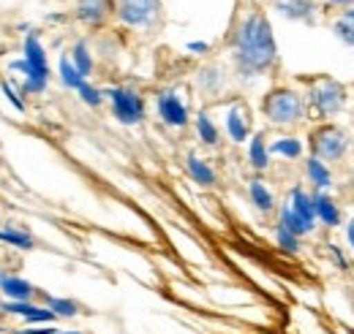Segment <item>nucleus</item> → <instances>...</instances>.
Returning <instances> with one entry per match:
<instances>
[{"label":"nucleus","instance_id":"f257e3e1","mask_svg":"<svg viewBox=\"0 0 354 334\" xmlns=\"http://www.w3.org/2000/svg\"><path fill=\"white\" fill-rule=\"evenodd\" d=\"M232 63L243 79L265 77L278 66V43L265 11L254 8L237 22L232 33Z\"/></svg>","mask_w":354,"mask_h":334},{"label":"nucleus","instance_id":"2f4dec72","mask_svg":"<svg viewBox=\"0 0 354 334\" xmlns=\"http://www.w3.org/2000/svg\"><path fill=\"white\" fill-rule=\"evenodd\" d=\"M324 3H327V6H335V8H344V11L354 6V0H324Z\"/></svg>","mask_w":354,"mask_h":334},{"label":"nucleus","instance_id":"473e14b6","mask_svg":"<svg viewBox=\"0 0 354 334\" xmlns=\"http://www.w3.org/2000/svg\"><path fill=\"white\" fill-rule=\"evenodd\" d=\"M346 237H349V242H352V248H354V220L349 223V228H346Z\"/></svg>","mask_w":354,"mask_h":334},{"label":"nucleus","instance_id":"7ed1b4c3","mask_svg":"<svg viewBox=\"0 0 354 334\" xmlns=\"http://www.w3.org/2000/svg\"><path fill=\"white\" fill-rule=\"evenodd\" d=\"M308 150L310 158H316L322 164H341L352 150V133L333 120L319 123L310 128Z\"/></svg>","mask_w":354,"mask_h":334},{"label":"nucleus","instance_id":"c85d7f7f","mask_svg":"<svg viewBox=\"0 0 354 334\" xmlns=\"http://www.w3.org/2000/svg\"><path fill=\"white\" fill-rule=\"evenodd\" d=\"M77 92H80V98H82L88 106H101V101H104V92H101V90H95V87L88 84V82L80 84V90H77Z\"/></svg>","mask_w":354,"mask_h":334},{"label":"nucleus","instance_id":"c9c22d12","mask_svg":"<svg viewBox=\"0 0 354 334\" xmlns=\"http://www.w3.org/2000/svg\"><path fill=\"white\" fill-rule=\"evenodd\" d=\"M352 188H354V177H352Z\"/></svg>","mask_w":354,"mask_h":334},{"label":"nucleus","instance_id":"4be33fe9","mask_svg":"<svg viewBox=\"0 0 354 334\" xmlns=\"http://www.w3.org/2000/svg\"><path fill=\"white\" fill-rule=\"evenodd\" d=\"M306 174H308L310 182L316 185V190H327L333 185V171H330V166L322 164V161H316V158L306 161Z\"/></svg>","mask_w":354,"mask_h":334},{"label":"nucleus","instance_id":"aec40b11","mask_svg":"<svg viewBox=\"0 0 354 334\" xmlns=\"http://www.w3.org/2000/svg\"><path fill=\"white\" fill-rule=\"evenodd\" d=\"M39 304H44L49 307L57 318H74V315H80V304L74 302V299H60V296H49V293H39Z\"/></svg>","mask_w":354,"mask_h":334},{"label":"nucleus","instance_id":"2eb2a0df","mask_svg":"<svg viewBox=\"0 0 354 334\" xmlns=\"http://www.w3.org/2000/svg\"><path fill=\"white\" fill-rule=\"evenodd\" d=\"M185 168H188V174H191V179L196 182V185H202V188H213L216 182H218V174L213 171V166L205 161V158H199V155H188L185 158Z\"/></svg>","mask_w":354,"mask_h":334},{"label":"nucleus","instance_id":"39448f33","mask_svg":"<svg viewBox=\"0 0 354 334\" xmlns=\"http://www.w3.org/2000/svg\"><path fill=\"white\" fill-rule=\"evenodd\" d=\"M22 52H25V57L14 63V68L25 74L22 92H30V95L44 92L46 82H49V66H46L44 46H41V41H39V36H36V33H30V36L25 39Z\"/></svg>","mask_w":354,"mask_h":334},{"label":"nucleus","instance_id":"dca6fc26","mask_svg":"<svg viewBox=\"0 0 354 334\" xmlns=\"http://www.w3.org/2000/svg\"><path fill=\"white\" fill-rule=\"evenodd\" d=\"M196 84L205 95H218L223 87H226V74H223L221 66H205L199 74H196Z\"/></svg>","mask_w":354,"mask_h":334},{"label":"nucleus","instance_id":"a211bd4d","mask_svg":"<svg viewBox=\"0 0 354 334\" xmlns=\"http://www.w3.org/2000/svg\"><path fill=\"white\" fill-rule=\"evenodd\" d=\"M248 196H251L254 207L259 209L262 215H270L275 209V196H272V190L265 185V179H259V177H254L248 182Z\"/></svg>","mask_w":354,"mask_h":334},{"label":"nucleus","instance_id":"f03ea898","mask_svg":"<svg viewBox=\"0 0 354 334\" xmlns=\"http://www.w3.org/2000/svg\"><path fill=\"white\" fill-rule=\"evenodd\" d=\"M259 112L267 123L278 128H297L308 120V106H306V92L289 84H275L262 95Z\"/></svg>","mask_w":354,"mask_h":334},{"label":"nucleus","instance_id":"20e7f679","mask_svg":"<svg viewBox=\"0 0 354 334\" xmlns=\"http://www.w3.org/2000/svg\"><path fill=\"white\" fill-rule=\"evenodd\" d=\"M346 87L335 79H319L310 84V90L306 92V106H308V117L327 123L330 117H335L344 106H346Z\"/></svg>","mask_w":354,"mask_h":334},{"label":"nucleus","instance_id":"f3484780","mask_svg":"<svg viewBox=\"0 0 354 334\" xmlns=\"http://www.w3.org/2000/svg\"><path fill=\"white\" fill-rule=\"evenodd\" d=\"M248 164L254 171H267L270 168V144H267L265 133H257L251 136V144H248Z\"/></svg>","mask_w":354,"mask_h":334},{"label":"nucleus","instance_id":"cd10ccee","mask_svg":"<svg viewBox=\"0 0 354 334\" xmlns=\"http://www.w3.org/2000/svg\"><path fill=\"white\" fill-rule=\"evenodd\" d=\"M275 242H278V248H283L286 253H297L300 250V237H295L289 228H283L281 223L275 226Z\"/></svg>","mask_w":354,"mask_h":334},{"label":"nucleus","instance_id":"f704fd0d","mask_svg":"<svg viewBox=\"0 0 354 334\" xmlns=\"http://www.w3.org/2000/svg\"><path fill=\"white\" fill-rule=\"evenodd\" d=\"M57 334H88V332H57Z\"/></svg>","mask_w":354,"mask_h":334},{"label":"nucleus","instance_id":"6ab92c4d","mask_svg":"<svg viewBox=\"0 0 354 334\" xmlns=\"http://www.w3.org/2000/svg\"><path fill=\"white\" fill-rule=\"evenodd\" d=\"M0 242L11 245V248H19V250H33L36 248V237L30 231H25V228H17V226L0 228Z\"/></svg>","mask_w":354,"mask_h":334},{"label":"nucleus","instance_id":"c756f323","mask_svg":"<svg viewBox=\"0 0 354 334\" xmlns=\"http://www.w3.org/2000/svg\"><path fill=\"white\" fill-rule=\"evenodd\" d=\"M0 87H3V95H6V98H8L11 104H14V109H19V112H22V109H25V104L19 101V95H17V92H14V90H11V87H8L6 82L0 84Z\"/></svg>","mask_w":354,"mask_h":334},{"label":"nucleus","instance_id":"1a4fd4ad","mask_svg":"<svg viewBox=\"0 0 354 334\" xmlns=\"http://www.w3.org/2000/svg\"><path fill=\"white\" fill-rule=\"evenodd\" d=\"M156 109H158V117L167 123L169 128H185L188 126V106L183 104V98L177 95L175 90H161L158 98H156Z\"/></svg>","mask_w":354,"mask_h":334},{"label":"nucleus","instance_id":"6e6552de","mask_svg":"<svg viewBox=\"0 0 354 334\" xmlns=\"http://www.w3.org/2000/svg\"><path fill=\"white\" fill-rule=\"evenodd\" d=\"M118 17V0H74V19L88 28H106Z\"/></svg>","mask_w":354,"mask_h":334},{"label":"nucleus","instance_id":"ddd939ff","mask_svg":"<svg viewBox=\"0 0 354 334\" xmlns=\"http://www.w3.org/2000/svg\"><path fill=\"white\" fill-rule=\"evenodd\" d=\"M310 202H313V215H316V220H322V226H330V228L341 226L344 212L335 204L333 196H327L324 190H316V193L310 196Z\"/></svg>","mask_w":354,"mask_h":334},{"label":"nucleus","instance_id":"7c9ffc66","mask_svg":"<svg viewBox=\"0 0 354 334\" xmlns=\"http://www.w3.org/2000/svg\"><path fill=\"white\" fill-rule=\"evenodd\" d=\"M14 334H57V329L46 324V326H28V329H19V332Z\"/></svg>","mask_w":354,"mask_h":334},{"label":"nucleus","instance_id":"bb28decb","mask_svg":"<svg viewBox=\"0 0 354 334\" xmlns=\"http://www.w3.org/2000/svg\"><path fill=\"white\" fill-rule=\"evenodd\" d=\"M278 223H281L283 228H289L295 237H306V234H310L308 228H306V226L297 220V215L289 209V204H283V207H281V220H278Z\"/></svg>","mask_w":354,"mask_h":334},{"label":"nucleus","instance_id":"423d86ee","mask_svg":"<svg viewBox=\"0 0 354 334\" xmlns=\"http://www.w3.org/2000/svg\"><path fill=\"white\" fill-rule=\"evenodd\" d=\"M118 19L136 30H153L164 19V0H118Z\"/></svg>","mask_w":354,"mask_h":334},{"label":"nucleus","instance_id":"9d476101","mask_svg":"<svg viewBox=\"0 0 354 334\" xmlns=\"http://www.w3.org/2000/svg\"><path fill=\"white\" fill-rule=\"evenodd\" d=\"M0 291L8 302H36L39 304V293L41 288H36L33 283H28L25 277H17V275H0Z\"/></svg>","mask_w":354,"mask_h":334},{"label":"nucleus","instance_id":"f8f14e48","mask_svg":"<svg viewBox=\"0 0 354 334\" xmlns=\"http://www.w3.org/2000/svg\"><path fill=\"white\" fill-rule=\"evenodd\" d=\"M275 8H278V14H283V17L292 19V22L313 25V22H316L319 3H316V0H275Z\"/></svg>","mask_w":354,"mask_h":334},{"label":"nucleus","instance_id":"5701e85b","mask_svg":"<svg viewBox=\"0 0 354 334\" xmlns=\"http://www.w3.org/2000/svg\"><path fill=\"white\" fill-rule=\"evenodd\" d=\"M333 33L346 43V46H352L354 49V6L352 8H346V11L333 22Z\"/></svg>","mask_w":354,"mask_h":334},{"label":"nucleus","instance_id":"412c9836","mask_svg":"<svg viewBox=\"0 0 354 334\" xmlns=\"http://www.w3.org/2000/svg\"><path fill=\"white\" fill-rule=\"evenodd\" d=\"M194 126H196V133H199L202 144H207V147H218L221 144V130H218V126L213 123V117L207 112H199Z\"/></svg>","mask_w":354,"mask_h":334},{"label":"nucleus","instance_id":"393cba45","mask_svg":"<svg viewBox=\"0 0 354 334\" xmlns=\"http://www.w3.org/2000/svg\"><path fill=\"white\" fill-rule=\"evenodd\" d=\"M71 63H74V68L82 74V79H88L90 71H93V57H90V49L85 41H77L71 46Z\"/></svg>","mask_w":354,"mask_h":334},{"label":"nucleus","instance_id":"a878e982","mask_svg":"<svg viewBox=\"0 0 354 334\" xmlns=\"http://www.w3.org/2000/svg\"><path fill=\"white\" fill-rule=\"evenodd\" d=\"M60 79H63L66 87H71V90H80V84L85 82V79H82V74L74 68V63H71V57H68V55H63V57H60Z\"/></svg>","mask_w":354,"mask_h":334},{"label":"nucleus","instance_id":"0eeeda50","mask_svg":"<svg viewBox=\"0 0 354 334\" xmlns=\"http://www.w3.org/2000/svg\"><path fill=\"white\" fill-rule=\"evenodd\" d=\"M112 104V115L123 126H136L145 120V98L133 87H112L104 92Z\"/></svg>","mask_w":354,"mask_h":334},{"label":"nucleus","instance_id":"4468645a","mask_svg":"<svg viewBox=\"0 0 354 334\" xmlns=\"http://www.w3.org/2000/svg\"><path fill=\"white\" fill-rule=\"evenodd\" d=\"M289 209L297 215V220L313 231V226H316V215H313V202H310V196L303 190V188H295L292 190V199H289Z\"/></svg>","mask_w":354,"mask_h":334},{"label":"nucleus","instance_id":"72a5a7b5","mask_svg":"<svg viewBox=\"0 0 354 334\" xmlns=\"http://www.w3.org/2000/svg\"><path fill=\"white\" fill-rule=\"evenodd\" d=\"M188 49H196V52H202V49H207V43H188Z\"/></svg>","mask_w":354,"mask_h":334},{"label":"nucleus","instance_id":"9b49d317","mask_svg":"<svg viewBox=\"0 0 354 334\" xmlns=\"http://www.w3.org/2000/svg\"><path fill=\"white\" fill-rule=\"evenodd\" d=\"M226 133L232 141L243 144L251 136V112L245 104H234L226 109Z\"/></svg>","mask_w":354,"mask_h":334},{"label":"nucleus","instance_id":"b1692460","mask_svg":"<svg viewBox=\"0 0 354 334\" xmlns=\"http://www.w3.org/2000/svg\"><path fill=\"white\" fill-rule=\"evenodd\" d=\"M283 155V158H289V161H295V158H300L303 155V141L300 139H295V136H283V139H275L272 144H270V155Z\"/></svg>","mask_w":354,"mask_h":334}]
</instances>
